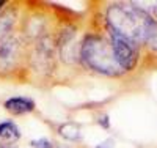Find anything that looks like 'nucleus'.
<instances>
[{
    "label": "nucleus",
    "mask_w": 157,
    "mask_h": 148,
    "mask_svg": "<svg viewBox=\"0 0 157 148\" xmlns=\"http://www.w3.org/2000/svg\"><path fill=\"white\" fill-rule=\"evenodd\" d=\"M5 109L10 110L14 115H22V114H29L35 109V102L30 98H24V96H14L5 101Z\"/></svg>",
    "instance_id": "39448f33"
},
{
    "label": "nucleus",
    "mask_w": 157,
    "mask_h": 148,
    "mask_svg": "<svg viewBox=\"0 0 157 148\" xmlns=\"http://www.w3.org/2000/svg\"><path fill=\"white\" fill-rule=\"evenodd\" d=\"M107 21L110 30L120 33L135 44L146 43L154 27L157 25L148 13L137 8L135 3H121L110 6L107 11Z\"/></svg>",
    "instance_id": "f257e3e1"
},
{
    "label": "nucleus",
    "mask_w": 157,
    "mask_h": 148,
    "mask_svg": "<svg viewBox=\"0 0 157 148\" xmlns=\"http://www.w3.org/2000/svg\"><path fill=\"white\" fill-rule=\"evenodd\" d=\"M33 148H52V143L47 139H39V140H33L32 142Z\"/></svg>",
    "instance_id": "1a4fd4ad"
},
{
    "label": "nucleus",
    "mask_w": 157,
    "mask_h": 148,
    "mask_svg": "<svg viewBox=\"0 0 157 148\" xmlns=\"http://www.w3.org/2000/svg\"><path fill=\"white\" fill-rule=\"evenodd\" d=\"M110 38H112V47H113L116 62L120 63L123 70H132L138 62L137 44L113 30H110Z\"/></svg>",
    "instance_id": "7ed1b4c3"
},
{
    "label": "nucleus",
    "mask_w": 157,
    "mask_h": 148,
    "mask_svg": "<svg viewBox=\"0 0 157 148\" xmlns=\"http://www.w3.org/2000/svg\"><path fill=\"white\" fill-rule=\"evenodd\" d=\"M11 19H10V16H3L2 19H0V41L5 38V35L11 30Z\"/></svg>",
    "instance_id": "6e6552de"
},
{
    "label": "nucleus",
    "mask_w": 157,
    "mask_h": 148,
    "mask_svg": "<svg viewBox=\"0 0 157 148\" xmlns=\"http://www.w3.org/2000/svg\"><path fill=\"white\" fill-rule=\"evenodd\" d=\"M60 136H63L66 140H78L80 139V129L74 123H64L58 128Z\"/></svg>",
    "instance_id": "0eeeda50"
},
{
    "label": "nucleus",
    "mask_w": 157,
    "mask_h": 148,
    "mask_svg": "<svg viewBox=\"0 0 157 148\" xmlns=\"http://www.w3.org/2000/svg\"><path fill=\"white\" fill-rule=\"evenodd\" d=\"M19 55V44L16 39H6L0 44V70L6 71L16 63Z\"/></svg>",
    "instance_id": "20e7f679"
},
{
    "label": "nucleus",
    "mask_w": 157,
    "mask_h": 148,
    "mask_svg": "<svg viewBox=\"0 0 157 148\" xmlns=\"http://www.w3.org/2000/svg\"><path fill=\"white\" fill-rule=\"evenodd\" d=\"M113 145H115L113 139H107V140H104L102 143H99L96 148H113Z\"/></svg>",
    "instance_id": "9b49d317"
},
{
    "label": "nucleus",
    "mask_w": 157,
    "mask_h": 148,
    "mask_svg": "<svg viewBox=\"0 0 157 148\" xmlns=\"http://www.w3.org/2000/svg\"><path fill=\"white\" fill-rule=\"evenodd\" d=\"M154 13H155V16H157V5L154 6Z\"/></svg>",
    "instance_id": "ddd939ff"
},
{
    "label": "nucleus",
    "mask_w": 157,
    "mask_h": 148,
    "mask_svg": "<svg viewBox=\"0 0 157 148\" xmlns=\"http://www.w3.org/2000/svg\"><path fill=\"white\" fill-rule=\"evenodd\" d=\"M2 5H3V2H0V8H2Z\"/></svg>",
    "instance_id": "4468645a"
},
{
    "label": "nucleus",
    "mask_w": 157,
    "mask_h": 148,
    "mask_svg": "<svg viewBox=\"0 0 157 148\" xmlns=\"http://www.w3.org/2000/svg\"><path fill=\"white\" fill-rule=\"evenodd\" d=\"M83 62L98 73L105 76H121L123 68L116 62L112 44L102 36L88 35L80 49Z\"/></svg>",
    "instance_id": "f03ea898"
},
{
    "label": "nucleus",
    "mask_w": 157,
    "mask_h": 148,
    "mask_svg": "<svg viewBox=\"0 0 157 148\" xmlns=\"http://www.w3.org/2000/svg\"><path fill=\"white\" fill-rule=\"evenodd\" d=\"M148 43L157 50V25L154 27V30H152V33H151V36H149V39H148Z\"/></svg>",
    "instance_id": "9d476101"
},
{
    "label": "nucleus",
    "mask_w": 157,
    "mask_h": 148,
    "mask_svg": "<svg viewBox=\"0 0 157 148\" xmlns=\"http://www.w3.org/2000/svg\"><path fill=\"white\" fill-rule=\"evenodd\" d=\"M99 125H102V128H104V129H109V128H110L109 117H107V115H102V117L99 118Z\"/></svg>",
    "instance_id": "f8f14e48"
},
{
    "label": "nucleus",
    "mask_w": 157,
    "mask_h": 148,
    "mask_svg": "<svg viewBox=\"0 0 157 148\" xmlns=\"http://www.w3.org/2000/svg\"><path fill=\"white\" fill-rule=\"evenodd\" d=\"M21 137L19 129L16 128L14 123L11 122H3L0 123V148H16V146H11L13 143H16Z\"/></svg>",
    "instance_id": "423d86ee"
}]
</instances>
